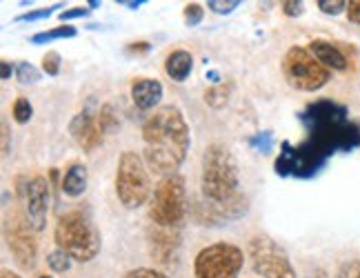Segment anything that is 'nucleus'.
<instances>
[{
    "mask_svg": "<svg viewBox=\"0 0 360 278\" xmlns=\"http://www.w3.org/2000/svg\"><path fill=\"white\" fill-rule=\"evenodd\" d=\"M143 158L160 178L178 174L191 147V132L185 114L176 105H162L143 122Z\"/></svg>",
    "mask_w": 360,
    "mask_h": 278,
    "instance_id": "nucleus-1",
    "label": "nucleus"
},
{
    "mask_svg": "<svg viewBox=\"0 0 360 278\" xmlns=\"http://www.w3.org/2000/svg\"><path fill=\"white\" fill-rule=\"evenodd\" d=\"M200 194L210 205H227L243 198L240 170L236 156L223 143H212L202 151L200 163Z\"/></svg>",
    "mask_w": 360,
    "mask_h": 278,
    "instance_id": "nucleus-2",
    "label": "nucleus"
},
{
    "mask_svg": "<svg viewBox=\"0 0 360 278\" xmlns=\"http://www.w3.org/2000/svg\"><path fill=\"white\" fill-rule=\"evenodd\" d=\"M56 247L76 263H91L103 249V236L91 216L82 210H72L58 216L53 225Z\"/></svg>",
    "mask_w": 360,
    "mask_h": 278,
    "instance_id": "nucleus-3",
    "label": "nucleus"
},
{
    "mask_svg": "<svg viewBox=\"0 0 360 278\" xmlns=\"http://www.w3.org/2000/svg\"><path fill=\"white\" fill-rule=\"evenodd\" d=\"M145 158L136 151H122L116 165V196L124 210H138L151 201V178Z\"/></svg>",
    "mask_w": 360,
    "mask_h": 278,
    "instance_id": "nucleus-4",
    "label": "nucleus"
},
{
    "mask_svg": "<svg viewBox=\"0 0 360 278\" xmlns=\"http://www.w3.org/2000/svg\"><path fill=\"white\" fill-rule=\"evenodd\" d=\"M187 218V185L180 174L162 178L149 201V220L156 227H178Z\"/></svg>",
    "mask_w": 360,
    "mask_h": 278,
    "instance_id": "nucleus-5",
    "label": "nucleus"
},
{
    "mask_svg": "<svg viewBox=\"0 0 360 278\" xmlns=\"http://www.w3.org/2000/svg\"><path fill=\"white\" fill-rule=\"evenodd\" d=\"M283 76L298 91H318L331 80V72L314 58L307 47H289L283 56Z\"/></svg>",
    "mask_w": 360,
    "mask_h": 278,
    "instance_id": "nucleus-6",
    "label": "nucleus"
},
{
    "mask_svg": "<svg viewBox=\"0 0 360 278\" xmlns=\"http://www.w3.org/2000/svg\"><path fill=\"white\" fill-rule=\"evenodd\" d=\"M245 265V254L233 243H212L193 258V278H238Z\"/></svg>",
    "mask_w": 360,
    "mask_h": 278,
    "instance_id": "nucleus-7",
    "label": "nucleus"
},
{
    "mask_svg": "<svg viewBox=\"0 0 360 278\" xmlns=\"http://www.w3.org/2000/svg\"><path fill=\"white\" fill-rule=\"evenodd\" d=\"M247 254L252 260V270L262 278H298L285 247L265 234H258L249 241Z\"/></svg>",
    "mask_w": 360,
    "mask_h": 278,
    "instance_id": "nucleus-8",
    "label": "nucleus"
},
{
    "mask_svg": "<svg viewBox=\"0 0 360 278\" xmlns=\"http://www.w3.org/2000/svg\"><path fill=\"white\" fill-rule=\"evenodd\" d=\"M22 201L27 212V225L34 232H43L49 212V183L43 176H32L22 183Z\"/></svg>",
    "mask_w": 360,
    "mask_h": 278,
    "instance_id": "nucleus-9",
    "label": "nucleus"
},
{
    "mask_svg": "<svg viewBox=\"0 0 360 278\" xmlns=\"http://www.w3.org/2000/svg\"><path fill=\"white\" fill-rule=\"evenodd\" d=\"M69 136H72L76 145L82 151H87V154H91L94 149H98L105 138L98 125V118H96L91 109H82L72 118V122H69Z\"/></svg>",
    "mask_w": 360,
    "mask_h": 278,
    "instance_id": "nucleus-10",
    "label": "nucleus"
},
{
    "mask_svg": "<svg viewBox=\"0 0 360 278\" xmlns=\"http://www.w3.org/2000/svg\"><path fill=\"white\" fill-rule=\"evenodd\" d=\"M7 243L13 258H16V263L22 270L34 267L38 256V243L30 225H13L7 234Z\"/></svg>",
    "mask_w": 360,
    "mask_h": 278,
    "instance_id": "nucleus-11",
    "label": "nucleus"
},
{
    "mask_svg": "<svg viewBox=\"0 0 360 278\" xmlns=\"http://www.w3.org/2000/svg\"><path fill=\"white\" fill-rule=\"evenodd\" d=\"M149 252L156 260L169 263L180 247V229L178 227H156L149 232Z\"/></svg>",
    "mask_w": 360,
    "mask_h": 278,
    "instance_id": "nucleus-12",
    "label": "nucleus"
},
{
    "mask_svg": "<svg viewBox=\"0 0 360 278\" xmlns=\"http://www.w3.org/2000/svg\"><path fill=\"white\" fill-rule=\"evenodd\" d=\"M162 82L156 78H138L131 82V101L141 111H156L162 101Z\"/></svg>",
    "mask_w": 360,
    "mask_h": 278,
    "instance_id": "nucleus-13",
    "label": "nucleus"
},
{
    "mask_svg": "<svg viewBox=\"0 0 360 278\" xmlns=\"http://www.w3.org/2000/svg\"><path fill=\"white\" fill-rule=\"evenodd\" d=\"M307 49L314 53V58H318V63L329 69V72H345V69L349 67V58L334 43H327V40H311Z\"/></svg>",
    "mask_w": 360,
    "mask_h": 278,
    "instance_id": "nucleus-14",
    "label": "nucleus"
},
{
    "mask_svg": "<svg viewBox=\"0 0 360 278\" xmlns=\"http://www.w3.org/2000/svg\"><path fill=\"white\" fill-rule=\"evenodd\" d=\"M60 189L65 196L78 198L87 191V167L82 163H74L67 167V172L60 180Z\"/></svg>",
    "mask_w": 360,
    "mask_h": 278,
    "instance_id": "nucleus-15",
    "label": "nucleus"
},
{
    "mask_svg": "<svg viewBox=\"0 0 360 278\" xmlns=\"http://www.w3.org/2000/svg\"><path fill=\"white\" fill-rule=\"evenodd\" d=\"M193 69V56L187 49H174L165 58V72L174 82H185Z\"/></svg>",
    "mask_w": 360,
    "mask_h": 278,
    "instance_id": "nucleus-16",
    "label": "nucleus"
},
{
    "mask_svg": "<svg viewBox=\"0 0 360 278\" xmlns=\"http://www.w3.org/2000/svg\"><path fill=\"white\" fill-rule=\"evenodd\" d=\"M76 36H78V30L74 25H58V27H53V30L34 34L30 38V43L32 45H47V43H53V40H67V38H76Z\"/></svg>",
    "mask_w": 360,
    "mask_h": 278,
    "instance_id": "nucleus-17",
    "label": "nucleus"
},
{
    "mask_svg": "<svg viewBox=\"0 0 360 278\" xmlns=\"http://www.w3.org/2000/svg\"><path fill=\"white\" fill-rule=\"evenodd\" d=\"M96 118H98V125H101V129L103 134H114L120 129V120H118V114H116V109L105 103L98 107V111H96Z\"/></svg>",
    "mask_w": 360,
    "mask_h": 278,
    "instance_id": "nucleus-18",
    "label": "nucleus"
},
{
    "mask_svg": "<svg viewBox=\"0 0 360 278\" xmlns=\"http://www.w3.org/2000/svg\"><path fill=\"white\" fill-rule=\"evenodd\" d=\"M72 263H74L72 256L65 254L63 249H58V247L47 254V267L51 272H56V274H67L69 270H72Z\"/></svg>",
    "mask_w": 360,
    "mask_h": 278,
    "instance_id": "nucleus-19",
    "label": "nucleus"
},
{
    "mask_svg": "<svg viewBox=\"0 0 360 278\" xmlns=\"http://www.w3.org/2000/svg\"><path fill=\"white\" fill-rule=\"evenodd\" d=\"M11 116H13V120H16L18 125L30 122L32 116H34V107H32L30 99H25V96H20V99L13 101V105H11Z\"/></svg>",
    "mask_w": 360,
    "mask_h": 278,
    "instance_id": "nucleus-20",
    "label": "nucleus"
},
{
    "mask_svg": "<svg viewBox=\"0 0 360 278\" xmlns=\"http://www.w3.org/2000/svg\"><path fill=\"white\" fill-rule=\"evenodd\" d=\"M16 78L20 85H34V82L40 80V72L38 67H34L32 63H18L16 65Z\"/></svg>",
    "mask_w": 360,
    "mask_h": 278,
    "instance_id": "nucleus-21",
    "label": "nucleus"
},
{
    "mask_svg": "<svg viewBox=\"0 0 360 278\" xmlns=\"http://www.w3.org/2000/svg\"><path fill=\"white\" fill-rule=\"evenodd\" d=\"M240 5V0H207V9L218 13V16H227V13L236 11Z\"/></svg>",
    "mask_w": 360,
    "mask_h": 278,
    "instance_id": "nucleus-22",
    "label": "nucleus"
},
{
    "mask_svg": "<svg viewBox=\"0 0 360 278\" xmlns=\"http://www.w3.org/2000/svg\"><path fill=\"white\" fill-rule=\"evenodd\" d=\"M63 3H56L53 7H45V9H34V11H27L22 13V16H16L13 18V23H34V20H43V18H49L53 11L60 9Z\"/></svg>",
    "mask_w": 360,
    "mask_h": 278,
    "instance_id": "nucleus-23",
    "label": "nucleus"
},
{
    "mask_svg": "<svg viewBox=\"0 0 360 278\" xmlns=\"http://www.w3.org/2000/svg\"><path fill=\"white\" fill-rule=\"evenodd\" d=\"M60 67H63V58L58 51H47L43 56V72L47 76H58L60 74Z\"/></svg>",
    "mask_w": 360,
    "mask_h": 278,
    "instance_id": "nucleus-24",
    "label": "nucleus"
},
{
    "mask_svg": "<svg viewBox=\"0 0 360 278\" xmlns=\"http://www.w3.org/2000/svg\"><path fill=\"white\" fill-rule=\"evenodd\" d=\"M318 9H321L323 13H327V16H338V13L347 11V0H318Z\"/></svg>",
    "mask_w": 360,
    "mask_h": 278,
    "instance_id": "nucleus-25",
    "label": "nucleus"
},
{
    "mask_svg": "<svg viewBox=\"0 0 360 278\" xmlns=\"http://www.w3.org/2000/svg\"><path fill=\"white\" fill-rule=\"evenodd\" d=\"M183 16H185V25H187V27H196V25L202 23L205 9H202V5H198V3H189V5L183 9Z\"/></svg>",
    "mask_w": 360,
    "mask_h": 278,
    "instance_id": "nucleus-26",
    "label": "nucleus"
},
{
    "mask_svg": "<svg viewBox=\"0 0 360 278\" xmlns=\"http://www.w3.org/2000/svg\"><path fill=\"white\" fill-rule=\"evenodd\" d=\"M122 278H169V276L154 267H136V270H129Z\"/></svg>",
    "mask_w": 360,
    "mask_h": 278,
    "instance_id": "nucleus-27",
    "label": "nucleus"
},
{
    "mask_svg": "<svg viewBox=\"0 0 360 278\" xmlns=\"http://www.w3.org/2000/svg\"><path fill=\"white\" fill-rule=\"evenodd\" d=\"M336 278H360V260H347L338 267Z\"/></svg>",
    "mask_w": 360,
    "mask_h": 278,
    "instance_id": "nucleus-28",
    "label": "nucleus"
},
{
    "mask_svg": "<svg viewBox=\"0 0 360 278\" xmlns=\"http://www.w3.org/2000/svg\"><path fill=\"white\" fill-rule=\"evenodd\" d=\"M283 13L289 18H298L304 13V3L302 0H285L283 3Z\"/></svg>",
    "mask_w": 360,
    "mask_h": 278,
    "instance_id": "nucleus-29",
    "label": "nucleus"
},
{
    "mask_svg": "<svg viewBox=\"0 0 360 278\" xmlns=\"http://www.w3.org/2000/svg\"><path fill=\"white\" fill-rule=\"evenodd\" d=\"M89 16V7H72V9H65L60 13V23L67 25L69 20H74V18H85Z\"/></svg>",
    "mask_w": 360,
    "mask_h": 278,
    "instance_id": "nucleus-30",
    "label": "nucleus"
},
{
    "mask_svg": "<svg viewBox=\"0 0 360 278\" xmlns=\"http://www.w3.org/2000/svg\"><path fill=\"white\" fill-rule=\"evenodd\" d=\"M347 20L354 23V25H360V0H349V5H347Z\"/></svg>",
    "mask_w": 360,
    "mask_h": 278,
    "instance_id": "nucleus-31",
    "label": "nucleus"
},
{
    "mask_svg": "<svg viewBox=\"0 0 360 278\" xmlns=\"http://www.w3.org/2000/svg\"><path fill=\"white\" fill-rule=\"evenodd\" d=\"M13 72H16V67H13L9 61H3V65H0V78H3V80H9Z\"/></svg>",
    "mask_w": 360,
    "mask_h": 278,
    "instance_id": "nucleus-32",
    "label": "nucleus"
},
{
    "mask_svg": "<svg viewBox=\"0 0 360 278\" xmlns=\"http://www.w3.org/2000/svg\"><path fill=\"white\" fill-rule=\"evenodd\" d=\"M9 154V127H7V120H3V156Z\"/></svg>",
    "mask_w": 360,
    "mask_h": 278,
    "instance_id": "nucleus-33",
    "label": "nucleus"
},
{
    "mask_svg": "<svg viewBox=\"0 0 360 278\" xmlns=\"http://www.w3.org/2000/svg\"><path fill=\"white\" fill-rule=\"evenodd\" d=\"M149 49H151L149 43H131L127 47V51H136V53H143V51H149Z\"/></svg>",
    "mask_w": 360,
    "mask_h": 278,
    "instance_id": "nucleus-34",
    "label": "nucleus"
},
{
    "mask_svg": "<svg viewBox=\"0 0 360 278\" xmlns=\"http://www.w3.org/2000/svg\"><path fill=\"white\" fill-rule=\"evenodd\" d=\"M118 5H124L127 9H138L145 5V0H118Z\"/></svg>",
    "mask_w": 360,
    "mask_h": 278,
    "instance_id": "nucleus-35",
    "label": "nucleus"
},
{
    "mask_svg": "<svg viewBox=\"0 0 360 278\" xmlns=\"http://www.w3.org/2000/svg\"><path fill=\"white\" fill-rule=\"evenodd\" d=\"M0 278H20L16 272H11V270H3L0 272Z\"/></svg>",
    "mask_w": 360,
    "mask_h": 278,
    "instance_id": "nucleus-36",
    "label": "nucleus"
},
{
    "mask_svg": "<svg viewBox=\"0 0 360 278\" xmlns=\"http://www.w3.org/2000/svg\"><path fill=\"white\" fill-rule=\"evenodd\" d=\"M87 5H89V9H98L101 7V3H96V0H89Z\"/></svg>",
    "mask_w": 360,
    "mask_h": 278,
    "instance_id": "nucleus-37",
    "label": "nucleus"
},
{
    "mask_svg": "<svg viewBox=\"0 0 360 278\" xmlns=\"http://www.w3.org/2000/svg\"><path fill=\"white\" fill-rule=\"evenodd\" d=\"M36 278H53V276H49V274H40V276H36Z\"/></svg>",
    "mask_w": 360,
    "mask_h": 278,
    "instance_id": "nucleus-38",
    "label": "nucleus"
}]
</instances>
